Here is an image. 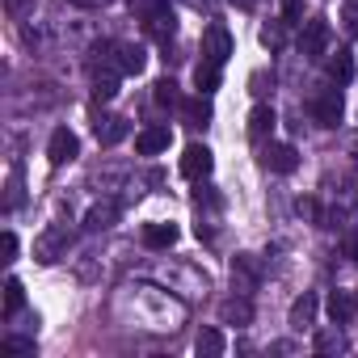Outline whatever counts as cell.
Listing matches in <instances>:
<instances>
[{"instance_id": "obj_2", "label": "cell", "mask_w": 358, "mask_h": 358, "mask_svg": "<svg viewBox=\"0 0 358 358\" xmlns=\"http://www.w3.org/2000/svg\"><path fill=\"white\" fill-rule=\"evenodd\" d=\"M68 245H72L68 228H64V224H51V228L34 241V257H38L43 266H55L59 257H68Z\"/></svg>"}, {"instance_id": "obj_18", "label": "cell", "mask_w": 358, "mask_h": 358, "mask_svg": "<svg viewBox=\"0 0 358 358\" xmlns=\"http://www.w3.org/2000/svg\"><path fill=\"white\" fill-rule=\"evenodd\" d=\"M220 64H211V59H203L199 68H194V85H199V93H215L220 89Z\"/></svg>"}, {"instance_id": "obj_22", "label": "cell", "mask_w": 358, "mask_h": 358, "mask_svg": "<svg viewBox=\"0 0 358 358\" xmlns=\"http://www.w3.org/2000/svg\"><path fill=\"white\" fill-rule=\"evenodd\" d=\"M93 97H97V101H114V97H118V72H106V76L97 72V76H93Z\"/></svg>"}, {"instance_id": "obj_14", "label": "cell", "mask_w": 358, "mask_h": 358, "mask_svg": "<svg viewBox=\"0 0 358 358\" xmlns=\"http://www.w3.org/2000/svg\"><path fill=\"white\" fill-rule=\"evenodd\" d=\"M177 236H182V232H177V224H148L143 228V245L148 249H173Z\"/></svg>"}, {"instance_id": "obj_10", "label": "cell", "mask_w": 358, "mask_h": 358, "mask_svg": "<svg viewBox=\"0 0 358 358\" xmlns=\"http://www.w3.org/2000/svg\"><path fill=\"white\" fill-rule=\"evenodd\" d=\"M274 122H278L274 106H253V110H249V139H253V143H266V135L274 131Z\"/></svg>"}, {"instance_id": "obj_24", "label": "cell", "mask_w": 358, "mask_h": 358, "mask_svg": "<svg viewBox=\"0 0 358 358\" xmlns=\"http://www.w3.org/2000/svg\"><path fill=\"white\" fill-rule=\"evenodd\" d=\"M341 26H345V34H358V0L341 5Z\"/></svg>"}, {"instance_id": "obj_1", "label": "cell", "mask_w": 358, "mask_h": 358, "mask_svg": "<svg viewBox=\"0 0 358 358\" xmlns=\"http://www.w3.org/2000/svg\"><path fill=\"white\" fill-rule=\"evenodd\" d=\"M329 38H333V30H329V22H324V17L303 22V34H299V55H303V59H324V55H329Z\"/></svg>"}, {"instance_id": "obj_26", "label": "cell", "mask_w": 358, "mask_h": 358, "mask_svg": "<svg viewBox=\"0 0 358 358\" xmlns=\"http://www.w3.org/2000/svg\"><path fill=\"white\" fill-rule=\"evenodd\" d=\"M282 26H287V22H282ZM282 26H266V30H262V43H266L270 51H278V47H282Z\"/></svg>"}, {"instance_id": "obj_20", "label": "cell", "mask_w": 358, "mask_h": 358, "mask_svg": "<svg viewBox=\"0 0 358 358\" xmlns=\"http://www.w3.org/2000/svg\"><path fill=\"white\" fill-rule=\"evenodd\" d=\"M220 316H224V324H249L253 320V303L249 299H228L220 308Z\"/></svg>"}, {"instance_id": "obj_19", "label": "cell", "mask_w": 358, "mask_h": 358, "mask_svg": "<svg viewBox=\"0 0 358 358\" xmlns=\"http://www.w3.org/2000/svg\"><path fill=\"white\" fill-rule=\"evenodd\" d=\"M22 308H26V287H22V278H9L5 282V320H13Z\"/></svg>"}, {"instance_id": "obj_11", "label": "cell", "mask_w": 358, "mask_h": 358, "mask_svg": "<svg viewBox=\"0 0 358 358\" xmlns=\"http://www.w3.org/2000/svg\"><path fill=\"white\" fill-rule=\"evenodd\" d=\"M316 324V291H303L295 303H291V329H312Z\"/></svg>"}, {"instance_id": "obj_7", "label": "cell", "mask_w": 358, "mask_h": 358, "mask_svg": "<svg viewBox=\"0 0 358 358\" xmlns=\"http://www.w3.org/2000/svg\"><path fill=\"white\" fill-rule=\"evenodd\" d=\"M262 164H266L270 173H295V169H299V152H295L291 143H266V148H262Z\"/></svg>"}, {"instance_id": "obj_9", "label": "cell", "mask_w": 358, "mask_h": 358, "mask_svg": "<svg viewBox=\"0 0 358 358\" xmlns=\"http://www.w3.org/2000/svg\"><path fill=\"white\" fill-rule=\"evenodd\" d=\"M182 118H186V127H207L211 122V93H199V97H186L182 106Z\"/></svg>"}, {"instance_id": "obj_30", "label": "cell", "mask_w": 358, "mask_h": 358, "mask_svg": "<svg viewBox=\"0 0 358 358\" xmlns=\"http://www.w3.org/2000/svg\"><path fill=\"white\" fill-rule=\"evenodd\" d=\"M345 253H350V262H358V228L350 232V241H345Z\"/></svg>"}, {"instance_id": "obj_23", "label": "cell", "mask_w": 358, "mask_h": 358, "mask_svg": "<svg viewBox=\"0 0 358 358\" xmlns=\"http://www.w3.org/2000/svg\"><path fill=\"white\" fill-rule=\"evenodd\" d=\"M329 76H333L337 85H345V80L354 76V59H350V51H337V55L329 59Z\"/></svg>"}, {"instance_id": "obj_6", "label": "cell", "mask_w": 358, "mask_h": 358, "mask_svg": "<svg viewBox=\"0 0 358 358\" xmlns=\"http://www.w3.org/2000/svg\"><path fill=\"white\" fill-rule=\"evenodd\" d=\"M228 55H232V34L224 26H207V34H203V59H211V64L224 68Z\"/></svg>"}, {"instance_id": "obj_31", "label": "cell", "mask_w": 358, "mask_h": 358, "mask_svg": "<svg viewBox=\"0 0 358 358\" xmlns=\"http://www.w3.org/2000/svg\"><path fill=\"white\" fill-rule=\"evenodd\" d=\"M354 299H358V291H354Z\"/></svg>"}, {"instance_id": "obj_16", "label": "cell", "mask_w": 358, "mask_h": 358, "mask_svg": "<svg viewBox=\"0 0 358 358\" xmlns=\"http://www.w3.org/2000/svg\"><path fill=\"white\" fill-rule=\"evenodd\" d=\"M131 135V127H127V118H101L97 122V143H106V148H114V143H122Z\"/></svg>"}, {"instance_id": "obj_3", "label": "cell", "mask_w": 358, "mask_h": 358, "mask_svg": "<svg viewBox=\"0 0 358 358\" xmlns=\"http://www.w3.org/2000/svg\"><path fill=\"white\" fill-rule=\"evenodd\" d=\"M308 114H312L316 127H337V122H341V93H337V89L316 93L312 106H308Z\"/></svg>"}, {"instance_id": "obj_13", "label": "cell", "mask_w": 358, "mask_h": 358, "mask_svg": "<svg viewBox=\"0 0 358 358\" xmlns=\"http://www.w3.org/2000/svg\"><path fill=\"white\" fill-rule=\"evenodd\" d=\"M114 220H118V203H93L89 207V215H85V232H101V228H114Z\"/></svg>"}, {"instance_id": "obj_27", "label": "cell", "mask_w": 358, "mask_h": 358, "mask_svg": "<svg viewBox=\"0 0 358 358\" xmlns=\"http://www.w3.org/2000/svg\"><path fill=\"white\" fill-rule=\"evenodd\" d=\"M0 253H5V262H13V257H17V236H13V232L0 236Z\"/></svg>"}, {"instance_id": "obj_21", "label": "cell", "mask_w": 358, "mask_h": 358, "mask_svg": "<svg viewBox=\"0 0 358 358\" xmlns=\"http://www.w3.org/2000/svg\"><path fill=\"white\" fill-rule=\"evenodd\" d=\"M194 350H199V358H220L224 354V333L220 329H203L199 341H194Z\"/></svg>"}, {"instance_id": "obj_29", "label": "cell", "mask_w": 358, "mask_h": 358, "mask_svg": "<svg viewBox=\"0 0 358 358\" xmlns=\"http://www.w3.org/2000/svg\"><path fill=\"white\" fill-rule=\"evenodd\" d=\"M299 13H303L299 0H287V26H295V22H299Z\"/></svg>"}, {"instance_id": "obj_12", "label": "cell", "mask_w": 358, "mask_h": 358, "mask_svg": "<svg viewBox=\"0 0 358 358\" xmlns=\"http://www.w3.org/2000/svg\"><path fill=\"white\" fill-rule=\"evenodd\" d=\"M118 68H122V76H139L148 68V51L135 43H118Z\"/></svg>"}, {"instance_id": "obj_5", "label": "cell", "mask_w": 358, "mask_h": 358, "mask_svg": "<svg viewBox=\"0 0 358 358\" xmlns=\"http://www.w3.org/2000/svg\"><path fill=\"white\" fill-rule=\"evenodd\" d=\"M215 169V152L207 143H190L182 152V177H190V182H199V177H207Z\"/></svg>"}, {"instance_id": "obj_8", "label": "cell", "mask_w": 358, "mask_h": 358, "mask_svg": "<svg viewBox=\"0 0 358 358\" xmlns=\"http://www.w3.org/2000/svg\"><path fill=\"white\" fill-rule=\"evenodd\" d=\"M169 139H173L169 127H143V131L135 135V152H139V156H156V152L169 148Z\"/></svg>"}, {"instance_id": "obj_25", "label": "cell", "mask_w": 358, "mask_h": 358, "mask_svg": "<svg viewBox=\"0 0 358 358\" xmlns=\"http://www.w3.org/2000/svg\"><path fill=\"white\" fill-rule=\"evenodd\" d=\"M0 350H5V354H30L34 350V337H9Z\"/></svg>"}, {"instance_id": "obj_17", "label": "cell", "mask_w": 358, "mask_h": 358, "mask_svg": "<svg viewBox=\"0 0 358 358\" xmlns=\"http://www.w3.org/2000/svg\"><path fill=\"white\" fill-rule=\"evenodd\" d=\"M152 101H156L160 110H173V106H182L186 97L177 93V80H173V76H164V80H156V85H152Z\"/></svg>"}, {"instance_id": "obj_15", "label": "cell", "mask_w": 358, "mask_h": 358, "mask_svg": "<svg viewBox=\"0 0 358 358\" xmlns=\"http://www.w3.org/2000/svg\"><path fill=\"white\" fill-rule=\"evenodd\" d=\"M354 312H358V299H354L350 291H333V295H329V316H333V324H350Z\"/></svg>"}, {"instance_id": "obj_28", "label": "cell", "mask_w": 358, "mask_h": 358, "mask_svg": "<svg viewBox=\"0 0 358 358\" xmlns=\"http://www.w3.org/2000/svg\"><path fill=\"white\" fill-rule=\"evenodd\" d=\"M30 5H34V0H5V9H9L13 17H26V13H30Z\"/></svg>"}, {"instance_id": "obj_4", "label": "cell", "mask_w": 358, "mask_h": 358, "mask_svg": "<svg viewBox=\"0 0 358 358\" xmlns=\"http://www.w3.org/2000/svg\"><path fill=\"white\" fill-rule=\"evenodd\" d=\"M76 156H80V139H76V131L55 127L51 139H47V160H51V164H68V160H76Z\"/></svg>"}]
</instances>
